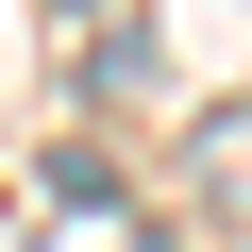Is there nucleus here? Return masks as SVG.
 <instances>
[{
    "instance_id": "obj_1",
    "label": "nucleus",
    "mask_w": 252,
    "mask_h": 252,
    "mask_svg": "<svg viewBox=\"0 0 252 252\" xmlns=\"http://www.w3.org/2000/svg\"><path fill=\"white\" fill-rule=\"evenodd\" d=\"M202 185H219V202L252 219V118H219V135H202Z\"/></svg>"
}]
</instances>
